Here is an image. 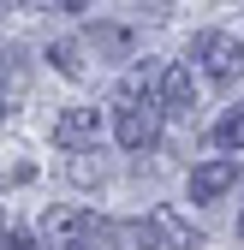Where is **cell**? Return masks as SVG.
Here are the masks:
<instances>
[{
	"mask_svg": "<svg viewBox=\"0 0 244 250\" xmlns=\"http://www.w3.org/2000/svg\"><path fill=\"white\" fill-rule=\"evenodd\" d=\"M113 137H119V149H149L161 137V102L149 96L137 78L113 96Z\"/></svg>",
	"mask_w": 244,
	"mask_h": 250,
	"instance_id": "6da1fadb",
	"label": "cell"
},
{
	"mask_svg": "<svg viewBox=\"0 0 244 250\" xmlns=\"http://www.w3.org/2000/svg\"><path fill=\"white\" fill-rule=\"evenodd\" d=\"M102 232H107V227L96 221V214H83V208H54L48 221H42L48 250H96Z\"/></svg>",
	"mask_w": 244,
	"mask_h": 250,
	"instance_id": "7a4b0ae2",
	"label": "cell"
},
{
	"mask_svg": "<svg viewBox=\"0 0 244 250\" xmlns=\"http://www.w3.org/2000/svg\"><path fill=\"white\" fill-rule=\"evenodd\" d=\"M191 54H197V66H203L208 78H221V83H232V78L244 72V42L226 36V30H203V36L191 42Z\"/></svg>",
	"mask_w": 244,
	"mask_h": 250,
	"instance_id": "3957f363",
	"label": "cell"
},
{
	"mask_svg": "<svg viewBox=\"0 0 244 250\" xmlns=\"http://www.w3.org/2000/svg\"><path fill=\"white\" fill-rule=\"evenodd\" d=\"M155 102H161V113H191V107H197L191 72H185V66H161V72H155Z\"/></svg>",
	"mask_w": 244,
	"mask_h": 250,
	"instance_id": "277c9868",
	"label": "cell"
},
{
	"mask_svg": "<svg viewBox=\"0 0 244 250\" xmlns=\"http://www.w3.org/2000/svg\"><path fill=\"white\" fill-rule=\"evenodd\" d=\"M96 143V107H66L54 119V149H66V155H78V149H89Z\"/></svg>",
	"mask_w": 244,
	"mask_h": 250,
	"instance_id": "5b68a950",
	"label": "cell"
},
{
	"mask_svg": "<svg viewBox=\"0 0 244 250\" xmlns=\"http://www.w3.org/2000/svg\"><path fill=\"white\" fill-rule=\"evenodd\" d=\"M232 179H238L232 161H203V167H191V203H215L221 191H232Z\"/></svg>",
	"mask_w": 244,
	"mask_h": 250,
	"instance_id": "8992f818",
	"label": "cell"
},
{
	"mask_svg": "<svg viewBox=\"0 0 244 250\" xmlns=\"http://www.w3.org/2000/svg\"><path fill=\"white\" fill-rule=\"evenodd\" d=\"M149 232L161 238V250H197V232L179 221L173 208H155V214H149Z\"/></svg>",
	"mask_w": 244,
	"mask_h": 250,
	"instance_id": "52a82bcc",
	"label": "cell"
},
{
	"mask_svg": "<svg viewBox=\"0 0 244 250\" xmlns=\"http://www.w3.org/2000/svg\"><path fill=\"white\" fill-rule=\"evenodd\" d=\"M215 143L221 149H244V107H232V113L215 119Z\"/></svg>",
	"mask_w": 244,
	"mask_h": 250,
	"instance_id": "ba28073f",
	"label": "cell"
},
{
	"mask_svg": "<svg viewBox=\"0 0 244 250\" xmlns=\"http://www.w3.org/2000/svg\"><path fill=\"white\" fill-rule=\"evenodd\" d=\"M48 60H54L66 78H78V72H83V60H78V48H72V42H54V48H48Z\"/></svg>",
	"mask_w": 244,
	"mask_h": 250,
	"instance_id": "9c48e42d",
	"label": "cell"
},
{
	"mask_svg": "<svg viewBox=\"0 0 244 250\" xmlns=\"http://www.w3.org/2000/svg\"><path fill=\"white\" fill-rule=\"evenodd\" d=\"M96 48H107V54H125V48H131V36H125V30H113V24H102V30H96Z\"/></svg>",
	"mask_w": 244,
	"mask_h": 250,
	"instance_id": "30bf717a",
	"label": "cell"
},
{
	"mask_svg": "<svg viewBox=\"0 0 244 250\" xmlns=\"http://www.w3.org/2000/svg\"><path fill=\"white\" fill-rule=\"evenodd\" d=\"M0 250H36V238H30V232H6V238H0Z\"/></svg>",
	"mask_w": 244,
	"mask_h": 250,
	"instance_id": "8fae6325",
	"label": "cell"
},
{
	"mask_svg": "<svg viewBox=\"0 0 244 250\" xmlns=\"http://www.w3.org/2000/svg\"><path fill=\"white\" fill-rule=\"evenodd\" d=\"M238 238H244V214H238Z\"/></svg>",
	"mask_w": 244,
	"mask_h": 250,
	"instance_id": "7c38bea8",
	"label": "cell"
},
{
	"mask_svg": "<svg viewBox=\"0 0 244 250\" xmlns=\"http://www.w3.org/2000/svg\"><path fill=\"white\" fill-rule=\"evenodd\" d=\"M0 238H6V232H0Z\"/></svg>",
	"mask_w": 244,
	"mask_h": 250,
	"instance_id": "4fadbf2b",
	"label": "cell"
}]
</instances>
